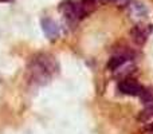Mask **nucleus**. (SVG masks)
<instances>
[{
	"label": "nucleus",
	"instance_id": "f257e3e1",
	"mask_svg": "<svg viewBox=\"0 0 153 134\" xmlns=\"http://www.w3.org/2000/svg\"><path fill=\"white\" fill-rule=\"evenodd\" d=\"M58 73V63L47 54H38L27 67V79L34 84H46Z\"/></svg>",
	"mask_w": 153,
	"mask_h": 134
},
{
	"label": "nucleus",
	"instance_id": "f03ea898",
	"mask_svg": "<svg viewBox=\"0 0 153 134\" xmlns=\"http://www.w3.org/2000/svg\"><path fill=\"white\" fill-rule=\"evenodd\" d=\"M59 11L63 13V16L70 21V23H75L76 20L85 18L86 13L83 12L81 4L71 1V0H65L59 4Z\"/></svg>",
	"mask_w": 153,
	"mask_h": 134
},
{
	"label": "nucleus",
	"instance_id": "7ed1b4c3",
	"mask_svg": "<svg viewBox=\"0 0 153 134\" xmlns=\"http://www.w3.org/2000/svg\"><path fill=\"white\" fill-rule=\"evenodd\" d=\"M118 90L125 95H130V97H140L144 91V87L141 86L138 82L133 81L130 78H125L118 83Z\"/></svg>",
	"mask_w": 153,
	"mask_h": 134
},
{
	"label": "nucleus",
	"instance_id": "20e7f679",
	"mask_svg": "<svg viewBox=\"0 0 153 134\" xmlns=\"http://www.w3.org/2000/svg\"><path fill=\"white\" fill-rule=\"evenodd\" d=\"M148 34H149L148 28H146L145 26H143V24H136V26L132 28V31H130V36H132L133 42H134L136 44H140V46H143L144 43L146 42Z\"/></svg>",
	"mask_w": 153,
	"mask_h": 134
},
{
	"label": "nucleus",
	"instance_id": "39448f33",
	"mask_svg": "<svg viewBox=\"0 0 153 134\" xmlns=\"http://www.w3.org/2000/svg\"><path fill=\"white\" fill-rule=\"evenodd\" d=\"M42 28L48 39H56L59 36V27L53 19H42Z\"/></svg>",
	"mask_w": 153,
	"mask_h": 134
},
{
	"label": "nucleus",
	"instance_id": "423d86ee",
	"mask_svg": "<svg viewBox=\"0 0 153 134\" xmlns=\"http://www.w3.org/2000/svg\"><path fill=\"white\" fill-rule=\"evenodd\" d=\"M128 59H129V55H128V54H117V55L111 56V58L109 59L108 67L113 71L120 70V68L128 62Z\"/></svg>",
	"mask_w": 153,
	"mask_h": 134
},
{
	"label": "nucleus",
	"instance_id": "0eeeda50",
	"mask_svg": "<svg viewBox=\"0 0 153 134\" xmlns=\"http://www.w3.org/2000/svg\"><path fill=\"white\" fill-rule=\"evenodd\" d=\"M129 12L133 18H144L146 15V10L141 3H129Z\"/></svg>",
	"mask_w": 153,
	"mask_h": 134
},
{
	"label": "nucleus",
	"instance_id": "6e6552de",
	"mask_svg": "<svg viewBox=\"0 0 153 134\" xmlns=\"http://www.w3.org/2000/svg\"><path fill=\"white\" fill-rule=\"evenodd\" d=\"M153 117V103H151V105H145V107L141 110V113L138 114V119L140 121H149Z\"/></svg>",
	"mask_w": 153,
	"mask_h": 134
},
{
	"label": "nucleus",
	"instance_id": "1a4fd4ad",
	"mask_svg": "<svg viewBox=\"0 0 153 134\" xmlns=\"http://www.w3.org/2000/svg\"><path fill=\"white\" fill-rule=\"evenodd\" d=\"M140 98L144 102V105H151V103H153V89H144Z\"/></svg>",
	"mask_w": 153,
	"mask_h": 134
},
{
	"label": "nucleus",
	"instance_id": "9d476101",
	"mask_svg": "<svg viewBox=\"0 0 153 134\" xmlns=\"http://www.w3.org/2000/svg\"><path fill=\"white\" fill-rule=\"evenodd\" d=\"M97 3H98V0H81V7H82V10H83V12L87 15L90 11L94 10Z\"/></svg>",
	"mask_w": 153,
	"mask_h": 134
},
{
	"label": "nucleus",
	"instance_id": "9b49d317",
	"mask_svg": "<svg viewBox=\"0 0 153 134\" xmlns=\"http://www.w3.org/2000/svg\"><path fill=\"white\" fill-rule=\"evenodd\" d=\"M113 3H116L118 7H126V5H129L130 0H111Z\"/></svg>",
	"mask_w": 153,
	"mask_h": 134
},
{
	"label": "nucleus",
	"instance_id": "f8f14e48",
	"mask_svg": "<svg viewBox=\"0 0 153 134\" xmlns=\"http://www.w3.org/2000/svg\"><path fill=\"white\" fill-rule=\"evenodd\" d=\"M98 1H102V3H105V1H111V0H98Z\"/></svg>",
	"mask_w": 153,
	"mask_h": 134
}]
</instances>
